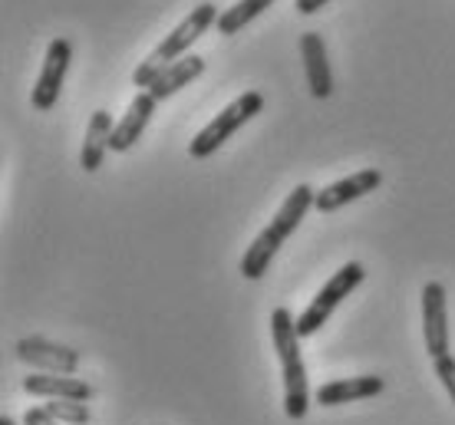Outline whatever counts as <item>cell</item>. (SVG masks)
Wrapping results in <instances>:
<instances>
[{"label":"cell","instance_id":"cell-5","mask_svg":"<svg viewBox=\"0 0 455 425\" xmlns=\"http://www.w3.org/2000/svg\"><path fill=\"white\" fill-rule=\"evenodd\" d=\"M261 109H264L261 92H244V96H238L235 103L228 106V109H221V113H218L215 119L192 138V146H188L192 159H208V155H215V149H221L228 138L235 136L248 119H254Z\"/></svg>","mask_w":455,"mask_h":425},{"label":"cell","instance_id":"cell-10","mask_svg":"<svg viewBox=\"0 0 455 425\" xmlns=\"http://www.w3.org/2000/svg\"><path fill=\"white\" fill-rule=\"evenodd\" d=\"M156 96L152 92H139L136 99L129 103V109H125V115L116 122L113 136H109V149L113 152H129L132 146H136V138L146 132L148 119H152V113H156Z\"/></svg>","mask_w":455,"mask_h":425},{"label":"cell","instance_id":"cell-18","mask_svg":"<svg viewBox=\"0 0 455 425\" xmlns=\"http://www.w3.org/2000/svg\"><path fill=\"white\" fill-rule=\"evenodd\" d=\"M433 363H435V376L443 380L445 392H449V399H452V405H455V359H452V353H445V357L433 359Z\"/></svg>","mask_w":455,"mask_h":425},{"label":"cell","instance_id":"cell-11","mask_svg":"<svg viewBox=\"0 0 455 425\" xmlns=\"http://www.w3.org/2000/svg\"><path fill=\"white\" fill-rule=\"evenodd\" d=\"M300 57H304V69H307V86L314 99H327L333 92V76L331 63H327V46L320 34H304L300 36Z\"/></svg>","mask_w":455,"mask_h":425},{"label":"cell","instance_id":"cell-17","mask_svg":"<svg viewBox=\"0 0 455 425\" xmlns=\"http://www.w3.org/2000/svg\"><path fill=\"white\" fill-rule=\"evenodd\" d=\"M44 409L50 415H53L57 422L90 425V409H86V403H76V399H50V403H46Z\"/></svg>","mask_w":455,"mask_h":425},{"label":"cell","instance_id":"cell-4","mask_svg":"<svg viewBox=\"0 0 455 425\" xmlns=\"http://www.w3.org/2000/svg\"><path fill=\"white\" fill-rule=\"evenodd\" d=\"M363 264H356V261H350V264H343L337 274L320 287V294L314 300H310V307L300 317H297V334L300 336H314L323 327V323L331 320V313L340 307L343 300L350 297L353 290L363 284Z\"/></svg>","mask_w":455,"mask_h":425},{"label":"cell","instance_id":"cell-3","mask_svg":"<svg viewBox=\"0 0 455 425\" xmlns=\"http://www.w3.org/2000/svg\"><path fill=\"white\" fill-rule=\"evenodd\" d=\"M218 17H221V13L215 11V4H198V7H195V11L188 13V17H185V20L179 23V27H175V30H172V34L165 36L156 50H152V53H148L146 63L132 73V83H136V86H146V90H148L162 69L172 67L175 59L188 57V46L205 34L208 27H215Z\"/></svg>","mask_w":455,"mask_h":425},{"label":"cell","instance_id":"cell-20","mask_svg":"<svg viewBox=\"0 0 455 425\" xmlns=\"http://www.w3.org/2000/svg\"><path fill=\"white\" fill-rule=\"evenodd\" d=\"M323 4H331V0H297L294 7H297L300 13H317L320 7H323Z\"/></svg>","mask_w":455,"mask_h":425},{"label":"cell","instance_id":"cell-14","mask_svg":"<svg viewBox=\"0 0 455 425\" xmlns=\"http://www.w3.org/2000/svg\"><path fill=\"white\" fill-rule=\"evenodd\" d=\"M202 73H205V59L192 57V53H188V57L175 59L172 67L162 69L159 76H156V83H152L146 92H152L156 99H169V96H175L179 90H185V86H188L192 80H198Z\"/></svg>","mask_w":455,"mask_h":425},{"label":"cell","instance_id":"cell-12","mask_svg":"<svg viewBox=\"0 0 455 425\" xmlns=\"http://www.w3.org/2000/svg\"><path fill=\"white\" fill-rule=\"evenodd\" d=\"M23 390L30 396H46V399H76V403H90L92 386L76 380V376H60V373H44V376H27Z\"/></svg>","mask_w":455,"mask_h":425},{"label":"cell","instance_id":"cell-2","mask_svg":"<svg viewBox=\"0 0 455 425\" xmlns=\"http://www.w3.org/2000/svg\"><path fill=\"white\" fill-rule=\"evenodd\" d=\"M271 336L274 350L284 369V413L287 419H304L310 409V392H307V369L300 359V334H297V320L291 317L287 307H277L271 313Z\"/></svg>","mask_w":455,"mask_h":425},{"label":"cell","instance_id":"cell-16","mask_svg":"<svg viewBox=\"0 0 455 425\" xmlns=\"http://www.w3.org/2000/svg\"><path fill=\"white\" fill-rule=\"evenodd\" d=\"M274 0H238L235 7H228L221 17H218V34H225V36H235L244 27V23H251L254 17H261L267 7H271Z\"/></svg>","mask_w":455,"mask_h":425},{"label":"cell","instance_id":"cell-9","mask_svg":"<svg viewBox=\"0 0 455 425\" xmlns=\"http://www.w3.org/2000/svg\"><path fill=\"white\" fill-rule=\"evenodd\" d=\"M379 182H383V175L376 172V169H363V172L350 175V178H340V182L320 188L317 198H314V208H317L320 215H331V211L343 208L347 201L370 195L373 188H379Z\"/></svg>","mask_w":455,"mask_h":425},{"label":"cell","instance_id":"cell-19","mask_svg":"<svg viewBox=\"0 0 455 425\" xmlns=\"http://www.w3.org/2000/svg\"><path fill=\"white\" fill-rule=\"evenodd\" d=\"M23 425H60V422L46 413L44 405H40V409H27V415H23Z\"/></svg>","mask_w":455,"mask_h":425},{"label":"cell","instance_id":"cell-21","mask_svg":"<svg viewBox=\"0 0 455 425\" xmlns=\"http://www.w3.org/2000/svg\"><path fill=\"white\" fill-rule=\"evenodd\" d=\"M0 425H17L13 419H0Z\"/></svg>","mask_w":455,"mask_h":425},{"label":"cell","instance_id":"cell-13","mask_svg":"<svg viewBox=\"0 0 455 425\" xmlns=\"http://www.w3.org/2000/svg\"><path fill=\"white\" fill-rule=\"evenodd\" d=\"M387 382L379 376H350V380H337L327 382L317 390V403L320 405H343V403H360V399H373L383 392Z\"/></svg>","mask_w":455,"mask_h":425},{"label":"cell","instance_id":"cell-8","mask_svg":"<svg viewBox=\"0 0 455 425\" xmlns=\"http://www.w3.org/2000/svg\"><path fill=\"white\" fill-rule=\"evenodd\" d=\"M69 59H73V46L69 40H53L46 46V59H44V73L34 86V106L40 113L53 109L60 99V90H63V76L69 69Z\"/></svg>","mask_w":455,"mask_h":425},{"label":"cell","instance_id":"cell-15","mask_svg":"<svg viewBox=\"0 0 455 425\" xmlns=\"http://www.w3.org/2000/svg\"><path fill=\"white\" fill-rule=\"evenodd\" d=\"M113 119L106 109H96L90 119V126H86V138H83V152H80V161L86 172H96L100 165H103V155L109 152V136H113Z\"/></svg>","mask_w":455,"mask_h":425},{"label":"cell","instance_id":"cell-6","mask_svg":"<svg viewBox=\"0 0 455 425\" xmlns=\"http://www.w3.org/2000/svg\"><path fill=\"white\" fill-rule=\"evenodd\" d=\"M17 359L27 366H36L44 373H60V376H73L80 366V353L69 346L50 343L44 336H23L17 343Z\"/></svg>","mask_w":455,"mask_h":425},{"label":"cell","instance_id":"cell-1","mask_svg":"<svg viewBox=\"0 0 455 425\" xmlns=\"http://www.w3.org/2000/svg\"><path fill=\"white\" fill-rule=\"evenodd\" d=\"M314 198H317V192H314L310 185H297L294 192L284 198V205L274 215V221L254 238V244H251L248 251H244V257H241V277H248V280L264 277V271L271 267L277 248L294 234L297 224L307 215V208H314Z\"/></svg>","mask_w":455,"mask_h":425},{"label":"cell","instance_id":"cell-7","mask_svg":"<svg viewBox=\"0 0 455 425\" xmlns=\"http://www.w3.org/2000/svg\"><path fill=\"white\" fill-rule=\"evenodd\" d=\"M422 336L433 359L449 353V320H445V287L439 280L422 287Z\"/></svg>","mask_w":455,"mask_h":425}]
</instances>
